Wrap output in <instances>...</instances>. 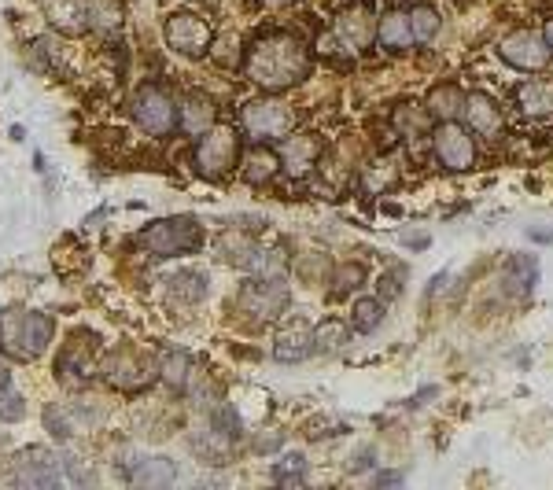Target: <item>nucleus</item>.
<instances>
[{
	"instance_id": "f257e3e1",
	"label": "nucleus",
	"mask_w": 553,
	"mask_h": 490,
	"mask_svg": "<svg viewBox=\"0 0 553 490\" xmlns=\"http://www.w3.org/2000/svg\"><path fill=\"white\" fill-rule=\"evenodd\" d=\"M248 78L262 89H288V85L303 82L306 74H310V56H306V48L299 37L292 34H266L259 37L248 52Z\"/></svg>"
},
{
	"instance_id": "f03ea898",
	"label": "nucleus",
	"mask_w": 553,
	"mask_h": 490,
	"mask_svg": "<svg viewBox=\"0 0 553 490\" xmlns=\"http://www.w3.org/2000/svg\"><path fill=\"white\" fill-rule=\"evenodd\" d=\"M56 336V321L41 310H8L0 317V350L19 362H37Z\"/></svg>"
},
{
	"instance_id": "7ed1b4c3",
	"label": "nucleus",
	"mask_w": 553,
	"mask_h": 490,
	"mask_svg": "<svg viewBox=\"0 0 553 490\" xmlns=\"http://www.w3.org/2000/svg\"><path fill=\"white\" fill-rule=\"evenodd\" d=\"M141 244L155 258H177L196 255L203 247V225L192 214H174V218H159V222L144 225Z\"/></svg>"
},
{
	"instance_id": "20e7f679",
	"label": "nucleus",
	"mask_w": 553,
	"mask_h": 490,
	"mask_svg": "<svg viewBox=\"0 0 553 490\" xmlns=\"http://www.w3.org/2000/svg\"><path fill=\"white\" fill-rule=\"evenodd\" d=\"M236 159H240V137H236L233 126H211L192 152L196 174L207 177V181H222V177L233 174Z\"/></svg>"
},
{
	"instance_id": "39448f33",
	"label": "nucleus",
	"mask_w": 553,
	"mask_h": 490,
	"mask_svg": "<svg viewBox=\"0 0 553 490\" xmlns=\"http://www.w3.org/2000/svg\"><path fill=\"white\" fill-rule=\"evenodd\" d=\"M133 122L148 133V137H170L177 129V100L163 82H144L133 96Z\"/></svg>"
},
{
	"instance_id": "423d86ee",
	"label": "nucleus",
	"mask_w": 553,
	"mask_h": 490,
	"mask_svg": "<svg viewBox=\"0 0 553 490\" xmlns=\"http://www.w3.org/2000/svg\"><path fill=\"white\" fill-rule=\"evenodd\" d=\"M288 295L292 292H288L281 273L277 277H255L236 292V310L248 317H259V321H273L277 314H284Z\"/></svg>"
},
{
	"instance_id": "0eeeda50",
	"label": "nucleus",
	"mask_w": 553,
	"mask_h": 490,
	"mask_svg": "<svg viewBox=\"0 0 553 490\" xmlns=\"http://www.w3.org/2000/svg\"><path fill=\"white\" fill-rule=\"evenodd\" d=\"M166 45L174 48L177 56H207L211 52V23L196 12H170L163 23Z\"/></svg>"
},
{
	"instance_id": "6e6552de",
	"label": "nucleus",
	"mask_w": 553,
	"mask_h": 490,
	"mask_svg": "<svg viewBox=\"0 0 553 490\" xmlns=\"http://www.w3.org/2000/svg\"><path fill=\"white\" fill-rule=\"evenodd\" d=\"M155 373H159V369H155L152 358H144L141 350H133V347H118L104 362L107 384L118 387V391H141L144 384H152Z\"/></svg>"
},
{
	"instance_id": "1a4fd4ad",
	"label": "nucleus",
	"mask_w": 553,
	"mask_h": 490,
	"mask_svg": "<svg viewBox=\"0 0 553 490\" xmlns=\"http://www.w3.org/2000/svg\"><path fill=\"white\" fill-rule=\"evenodd\" d=\"M240 122L255 140H273L292 133V111L281 100H251L240 111Z\"/></svg>"
},
{
	"instance_id": "9d476101",
	"label": "nucleus",
	"mask_w": 553,
	"mask_h": 490,
	"mask_svg": "<svg viewBox=\"0 0 553 490\" xmlns=\"http://www.w3.org/2000/svg\"><path fill=\"white\" fill-rule=\"evenodd\" d=\"M15 483H23V487H41V490H52L63 483V465H59L56 457L41 450V446H30L26 454H19L15 461Z\"/></svg>"
},
{
	"instance_id": "9b49d317",
	"label": "nucleus",
	"mask_w": 553,
	"mask_h": 490,
	"mask_svg": "<svg viewBox=\"0 0 553 490\" xmlns=\"http://www.w3.org/2000/svg\"><path fill=\"white\" fill-rule=\"evenodd\" d=\"M498 56L513 63L520 70H542L550 63L553 48L542 41L539 34H531V30H517V34L502 37V45H498Z\"/></svg>"
},
{
	"instance_id": "f8f14e48",
	"label": "nucleus",
	"mask_w": 553,
	"mask_h": 490,
	"mask_svg": "<svg viewBox=\"0 0 553 490\" xmlns=\"http://www.w3.org/2000/svg\"><path fill=\"white\" fill-rule=\"evenodd\" d=\"M432 148H436V159L447 170H469L476 163V148H472L469 129L454 126V122H443L432 137Z\"/></svg>"
},
{
	"instance_id": "ddd939ff",
	"label": "nucleus",
	"mask_w": 553,
	"mask_h": 490,
	"mask_svg": "<svg viewBox=\"0 0 553 490\" xmlns=\"http://www.w3.org/2000/svg\"><path fill=\"white\" fill-rule=\"evenodd\" d=\"M281 159H284V170L292 177L310 174L321 159V137L318 133H292V137H284Z\"/></svg>"
},
{
	"instance_id": "4468645a",
	"label": "nucleus",
	"mask_w": 553,
	"mask_h": 490,
	"mask_svg": "<svg viewBox=\"0 0 553 490\" xmlns=\"http://www.w3.org/2000/svg\"><path fill=\"white\" fill-rule=\"evenodd\" d=\"M336 37H340L343 48H365L373 37H377V19L369 12V4H358V8H347V12L336 19Z\"/></svg>"
},
{
	"instance_id": "2eb2a0df",
	"label": "nucleus",
	"mask_w": 553,
	"mask_h": 490,
	"mask_svg": "<svg viewBox=\"0 0 553 490\" xmlns=\"http://www.w3.org/2000/svg\"><path fill=\"white\" fill-rule=\"evenodd\" d=\"M314 354V328L306 321H295L273 339V358L281 365H295V362H306Z\"/></svg>"
},
{
	"instance_id": "dca6fc26",
	"label": "nucleus",
	"mask_w": 553,
	"mask_h": 490,
	"mask_svg": "<svg viewBox=\"0 0 553 490\" xmlns=\"http://www.w3.org/2000/svg\"><path fill=\"white\" fill-rule=\"evenodd\" d=\"M214 118H218V107H214V100L207 93H189L177 107V126L189 137H203L214 126Z\"/></svg>"
},
{
	"instance_id": "f3484780",
	"label": "nucleus",
	"mask_w": 553,
	"mask_h": 490,
	"mask_svg": "<svg viewBox=\"0 0 553 490\" xmlns=\"http://www.w3.org/2000/svg\"><path fill=\"white\" fill-rule=\"evenodd\" d=\"M137 487H174L177 483V461L174 457H137L126 472Z\"/></svg>"
},
{
	"instance_id": "a211bd4d",
	"label": "nucleus",
	"mask_w": 553,
	"mask_h": 490,
	"mask_svg": "<svg viewBox=\"0 0 553 490\" xmlns=\"http://www.w3.org/2000/svg\"><path fill=\"white\" fill-rule=\"evenodd\" d=\"M465 122H469L472 133H480V137H495L498 129H502V111H498V104L491 100V96L483 93H472L465 96Z\"/></svg>"
},
{
	"instance_id": "6ab92c4d",
	"label": "nucleus",
	"mask_w": 553,
	"mask_h": 490,
	"mask_svg": "<svg viewBox=\"0 0 553 490\" xmlns=\"http://www.w3.org/2000/svg\"><path fill=\"white\" fill-rule=\"evenodd\" d=\"M48 23L59 26L63 34H78L89 26V0H41Z\"/></svg>"
},
{
	"instance_id": "aec40b11",
	"label": "nucleus",
	"mask_w": 553,
	"mask_h": 490,
	"mask_svg": "<svg viewBox=\"0 0 553 490\" xmlns=\"http://www.w3.org/2000/svg\"><path fill=\"white\" fill-rule=\"evenodd\" d=\"M166 292H170V299L174 303H203L207 299V292H211V280H207V273H200V269H177L174 277H166Z\"/></svg>"
},
{
	"instance_id": "412c9836",
	"label": "nucleus",
	"mask_w": 553,
	"mask_h": 490,
	"mask_svg": "<svg viewBox=\"0 0 553 490\" xmlns=\"http://www.w3.org/2000/svg\"><path fill=\"white\" fill-rule=\"evenodd\" d=\"M159 376H163L174 391H185V387L192 384V354L189 350H177V347L166 350L163 362H159Z\"/></svg>"
},
{
	"instance_id": "4be33fe9",
	"label": "nucleus",
	"mask_w": 553,
	"mask_h": 490,
	"mask_svg": "<svg viewBox=\"0 0 553 490\" xmlns=\"http://www.w3.org/2000/svg\"><path fill=\"white\" fill-rule=\"evenodd\" d=\"M255 240H251L248 233H236V229H225L222 236H218V255L229 262V266H240V269H248L251 255H255Z\"/></svg>"
},
{
	"instance_id": "5701e85b",
	"label": "nucleus",
	"mask_w": 553,
	"mask_h": 490,
	"mask_svg": "<svg viewBox=\"0 0 553 490\" xmlns=\"http://www.w3.org/2000/svg\"><path fill=\"white\" fill-rule=\"evenodd\" d=\"M377 37H380V45L391 48V52L413 48V34H410V19H406V12L384 15V19H380V26H377Z\"/></svg>"
},
{
	"instance_id": "b1692460",
	"label": "nucleus",
	"mask_w": 553,
	"mask_h": 490,
	"mask_svg": "<svg viewBox=\"0 0 553 490\" xmlns=\"http://www.w3.org/2000/svg\"><path fill=\"white\" fill-rule=\"evenodd\" d=\"M517 104L524 115H550L553 111V85L550 82H528L520 85Z\"/></svg>"
},
{
	"instance_id": "393cba45",
	"label": "nucleus",
	"mask_w": 553,
	"mask_h": 490,
	"mask_svg": "<svg viewBox=\"0 0 553 490\" xmlns=\"http://www.w3.org/2000/svg\"><path fill=\"white\" fill-rule=\"evenodd\" d=\"M461 107H465V96H461L454 85H436V89H432V96H428V115L443 118V122H450V118L458 115Z\"/></svg>"
},
{
	"instance_id": "a878e982",
	"label": "nucleus",
	"mask_w": 553,
	"mask_h": 490,
	"mask_svg": "<svg viewBox=\"0 0 553 490\" xmlns=\"http://www.w3.org/2000/svg\"><path fill=\"white\" fill-rule=\"evenodd\" d=\"M384 321V303L365 295V299H354L351 306V328L354 332H377V325Z\"/></svg>"
},
{
	"instance_id": "bb28decb",
	"label": "nucleus",
	"mask_w": 553,
	"mask_h": 490,
	"mask_svg": "<svg viewBox=\"0 0 553 490\" xmlns=\"http://www.w3.org/2000/svg\"><path fill=\"white\" fill-rule=\"evenodd\" d=\"M406 19H410L413 45H424V41H432V37H436V30H439L436 8H428V4H417V8H410V12H406Z\"/></svg>"
},
{
	"instance_id": "cd10ccee",
	"label": "nucleus",
	"mask_w": 553,
	"mask_h": 490,
	"mask_svg": "<svg viewBox=\"0 0 553 490\" xmlns=\"http://www.w3.org/2000/svg\"><path fill=\"white\" fill-rule=\"evenodd\" d=\"M122 23V12H118V0H89V30H100V34H111Z\"/></svg>"
},
{
	"instance_id": "c85d7f7f",
	"label": "nucleus",
	"mask_w": 553,
	"mask_h": 490,
	"mask_svg": "<svg viewBox=\"0 0 553 490\" xmlns=\"http://www.w3.org/2000/svg\"><path fill=\"white\" fill-rule=\"evenodd\" d=\"M277 174V155L266 152V148H255L248 155V166H244V177H248L251 185H262V181H270Z\"/></svg>"
},
{
	"instance_id": "c756f323",
	"label": "nucleus",
	"mask_w": 553,
	"mask_h": 490,
	"mask_svg": "<svg viewBox=\"0 0 553 490\" xmlns=\"http://www.w3.org/2000/svg\"><path fill=\"white\" fill-rule=\"evenodd\" d=\"M26 417V398L15 387H0V424H19Z\"/></svg>"
},
{
	"instance_id": "7c9ffc66",
	"label": "nucleus",
	"mask_w": 553,
	"mask_h": 490,
	"mask_svg": "<svg viewBox=\"0 0 553 490\" xmlns=\"http://www.w3.org/2000/svg\"><path fill=\"white\" fill-rule=\"evenodd\" d=\"M273 479L277 483H303L306 479V457L303 454H288L284 461L273 465Z\"/></svg>"
},
{
	"instance_id": "2f4dec72",
	"label": "nucleus",
	"mask_w": 553,
	"mask_h": 490,
	"mask_svg": "<svg viewBox=\"0 0 553 490\" xmlns=\"http://www.w3.org/2000/svg\"><path fill=\"white\" fill-rule=\"evenodd\" d=\"M343 343H347V325H340V321H325L314 332V350H336Z\"/></svg>"
},
{
	"instance_id": "473e14b6",
	"label": "nucleus",
	"mask_w": 553,
	"mask_h": 490,
	"mask_svg": "<svg viewBox=\"0 0 553 490\" xmlns=\"http://www.w3.org/2000/svg\"><path fill=\"white\" fill-rule=\"evenodd\" d=\"M395 122H399V126H406V129L413 126V133H417V129L428 126V118H424V115H413V118H410V111H406V107H402L399 115H395Z\"/></svg>"
},
{
	"instance_id": "72a5a7b5",
	"label": "nucleus",
	"mask_w": 553,
	"mask_h": 490,
	"mask_svg": "<svg viewBox=\"0 0 553 490\" xmlns=\"http://www.w3.org/2000/svg\"><path fill=\"white\" fill-rule=\"evenodd\" d=\"M402 244H406V247H417V251H421V247H428L432 240H428V233H417V236H413V233H402Z\"/></svg>"
},
{
	"instance_id": "f704fd0d",
	"label": "nucleus",
	"mask_w": 553,
	"mask_h": 490,
	"mask_svg": "<svg viewBox=\"0 0 553 490\" xmlns=\"http://www.w3.org/2000/svg\"><path fill=\"white\" fill-rule=\"evenodd\" d=\"M377 483H380V487H388V483H402V476H399V472H380Z\"/></svg>"
},
{
	"instance_id": "c9c22d12",
	"label": "nucleus",
	"mask_w": 553,
	"mask_h": 490,
	"mask_svg": "<svg viewBox=\"0 0 553 490\" xmlns=\"http://www.w3.org/2000/svg\"><path fill=\"white\" fill-rule=\"evenodd\" d=\"M0 387H12V369L0 362Z\"/></svg>"
},
{
	"instance_id": "e433bc0d",
	"label": "nucleus",
	"mask_w": 553,
	"mask_h": 490,
	"mask_svg": "<svg viewBox=\"0 0 553 490\" xmlns=\"http://www.w3.org/2000/svg\"><path fill=\"white\" fill-rule=\"evenodd\" d=\"M542 41L553 48V23H546V30H542Z\"/></svg>"
}]
</instances>
